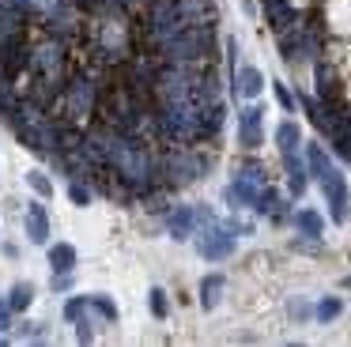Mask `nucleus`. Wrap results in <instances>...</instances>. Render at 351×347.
Returning a JSON list of instances; mask_svg holds the SVG:
<instances>
[{"instance_id": "nucleus-1", "label": "nucleus", "mask_w": 351, "mask_h": 347, "mask_svg": "<svg viewBox=\"0 0 351 347\" xmlns=\"http://www.w3.org/2000/svg\"><path fill=\"white\" fill-rule=\"evenodd\" d=\"M306 166H310L313 181H317L321 193H325L332 223H343L348 211H351V196H348V185H343V174L336 170V163L328 158V151L321 147V143H310V147H306Z\"/></svg>"}, {"instance_id": "nucleus-2", "label": "nucleus", "mask_w": 351, "mask_h": 347, "mask_svg": "<svg viewBox=\"0 0 351 347\" xmlns=\"http://www.w3.org/2000/svg\"><path fill=\"white\" fill-rule=\"evenodd\" d=\"M234 249H238V238H234V226H227V223H208L204 230L197 234V253L212 264L227 261Z\"/></svg>"}, {"instance_id": "nucleus-3", "label": "nucleus", "mask_w": 351, "mask_h": 347, "mask_svg": "<svg viewBox=\"0 0 351 347\" xmlns=\"http://www.w3.org/2000/svg\"><path fill=\"white\" fill-rule=\"evenodd\" d=\"M261 106H245L242 113H238V140H242V147H261V136H265V128H261Z\"/></svg>"}, {"instance_id": "nucleus-4", "label": "nucleus", "mask_w": 351, "mask_h": 347, "mask_svg": "<svg viewBox=\"0 0 351 347\" xmlns=\"http://www.w3.org/2000/svg\"><path fill=\"white\" fill-rule=\"evenodd\" d=\"M23 230H27V238H31L34 246H46V241H49V215H46V208H42V204H27Z\"/></svg>"}, {"instance_id": "nucleus-5", "label": "nucleus", "mask_w": 351, "mask_h": 347, "mask_svg": "<svg viewBox=\"0 0 351 347\" xmlns=\"http://www.w3.org/2000/svg\"><path fill=\"white\" fill-rule=\"evenodd\" d=\"M197 226H200V211L197 208H178V211H170V215H167V230L174 234L178 241L193 238Z\"/></svg>"}, {"instance_id": "nucleus-6", "label": "nucleus", "mask_w": 351, "mask_h": 347, "mask_svg": "<svg viewBox=\"0 0 351 347\" xmlns=\"http://www.w3.org/2000/svg\"><path fill=\"white\" fill-rule=\"evenodd\" d=\"M234 91H238L242 98H250V102H253V98L265 91V72H261V68H250V64L238 68V72H234Z\"/></svg>"}, {"instance_id": "nucleus-7", "label": "nucleus", "mask_w": 351, "mask_h": 347, "mask_svg": "<svg viewBox=\"0 0 351 347\" xmlns=\"http://www.w3.org/2000/svg\"><path fill=\"white\" fill-rule=\"evenodd\" d=\"M46 261H49L53 272H72L76 268V249H72V241H57V246H49Z\"/></svg>"}, {"instance_id": "nucleus-8", "label": "nucleus", "mask_w": 351, "mask_h": 347, "mask_svg": "<svg viewBox=\"0 0 351 347\" xmlns=\"http://www.w3.org/2000/svg\"><path fill=\"white\" fill-rule=\"evenodd\" d=\"M283 166H287V189H291V196H302L306 193V170H302V163H298L295 151H283Z\"/></svg>"}, {"instance_id": "nucleus-9", "label": "nucleus", "mask_w": 351, "mask_h": 347, "mask_svg": "<svg viewBox=\"0 0 351 347\" xmlns=\"http://www.w3.org/2000/svg\"><path fill=\"white\" fill-rule=\"evenodd\" d=\"M4 298H8L12 313H27V309H31V302H34V287L27 283V279H19V283H12V291L4 294Z\"/></svg>"}, {"instance_id": "nucleus-10", "label": "nucleus", "mask_w": 351, "mask_h": 347, "mask_svg": "<svg viewBox=\"0 0 351 347\" xmlns=\"http://www.w3.org/2000/svg\"><path fill=\"white\" fill-rule=\"evenodd\" d=\"M276 143H280V151H298L302 147V128H298L291 117H283L280 128H276Z\"/></svg>"}, {"instance_id": "nucleus-11", "label": "nucleus", "mask_w": 351, "mask_h": 347, "mask_svg": "<svg viewBox=\"0 0 351 347\" xmlns=\"http://www.w3.org/2000/svg\"><path fill=\"white\" fill-rule=\"evenodd\" d=\"M295 226L302 230V238H321V230H325V219H321L313 208H298V211H295Z\"/></svg>"}, {"instance_id": "nucleus-12", "label": "nucleus", "mask_w": 351, "mask_h": 347, "mask_svg": "<svg viewBox=\"0 0 351 347\" xmlns=\"http://www.w3.org/2000/svg\"><path fill=\"white\" fill-rule=\"evenodd\" d=\"M219 294H223V276H219V272H212V276L200 279V306H204V309L219 306Z\"/></svg>"}, {"instance_id": "nucleus-13", "label": "nucleus", "mask_w": 351, "mask_h": 347, "mask_svg": "<svg viewBox=\"0 0 351 347\" xmlns=\"http://www.w3.org/2000/svg\"><path fill=\"white\" fill-rule=\"evenodd\" d=\"M87 298H91V313L95 317H102V321H110V324L117 321V306H114L110 294H87Z\"/></svg>"}, {"instance_id": "nucleus-14", "label": "nucleus", "mask_w": 351, "mask_h": 347, "mask_svg": "<svg viewBox=\"0 0 351 347\" xmlns=\"http://www.w3.org/2000/svg\"><path fill=\"white\" fill-rule=\"evenodd\" d=\"M343 313V298H321L317 306H313V317H317L321 324H328V321H336V317Z\"/></svg>"}, {"instance_id": "nucleus-15", "label": "nucleus", "mask_w": 351, "mask_h": 347, "mask_svg": "<svg viewBox=\"0 0 351 347\" xmlns=\"http://www.w3.org/2000/svg\"><path fill=\"white\" fill-rule=\"evenodd\" d=\"M272 91H276V102H280V110L287 113V117H295V110H298V102H295V95H291V87L283 80H276L272 83Z\"/></svg>"}, {"instance_id": "nucleus-16", "label": "nucleus", "mask_w": 351, "mask_h": 347, "mask_svg": "<svg viewBox=\"0 0 351 347\" xmlns=\"http://www.w3.org/2000/svg\"><path fill=\"white\" fill-rule=\"evenodd\" d=\"M87 309H91V298L87 294H72L69 302H64V321H76V317H84Z\"/></svg>"}, {"instance_id": "nucleus-17", "label": "nucleus", "mask_w": 351, "mask_h": 347, "mask_svg": "<svg viewBox=\"0 0 351 347\" xmlns=\"http://www.w3.org/2000/svg\"><path fill=\"white\" fill-rule=\"evenodd\" d=\"M27 185H31L34 193L42 196V200H49V196H53V181H49L42 170H31V174H27Z\"/></svg>"}, {"instance_id": "nucleus-18", "label": "nucleus", "mask_w": 351, "mask_h": 347, "mask_svg": "<svg viewBox=\"0 0 351 347\" xmlns=\"http://www.w3.org/2000/svg\"><path fill=\"white\" fill-rule=\"evenodd\" d=\"M287 317H291V321H310L313 306H310V302H302V298H291L287 302Z\"/></svg>"}, {"instance_id": "nucleus-19", "label": "nucleus", "mask_w": 351, "mask_h": 347, "mask_svg": "<svg viewBox=\"0 0 351 347\" xmlns=\"http://www.w3.org/2000/svg\"><path fill=\"white\" fill-rule=\"evenodd\" d=\"M69 200L72 204H80V208H84L87 200H91V193H87V185L80 178H69Z\"/></svg>"}, {"instance_id": "nucleus-20", "label": "nucleus", "mask_w": 351, "mask_h": 347, "mask_svg": "<svg viewBox=\"0 0 351 347\" xmlns=\"http://www.w3.org/2000/svg\"><path fill=\"white\" fill-rule=\"evenodd\" d=\"M147 298H152V317H155V321H162V317H167V294H162L159 291V287H152V294H147Z\"/></svg>"}, {"instance_id": "nucleus-21", "label": "nucleus", "mask_w": 351, "mask_h": 347, "mask_svg": "<svg viewBox=\"0 0 351 347\" xmlns=\"http://www.w3.org/2000/svg\"><path fill=\"white\" fill-rule=\"evenodd\" d=\"M72 324H76V336H80V344H91V339H95V321H91V317H76V321H72Z\"/></svg>"}, {"instance_id": "nucleus-22", "label": "nucleus", "mask_w": 351, "mask_h": 347, "mask_svg": "<svg viewBox=\"0 0 351 347\" xmlns=\"http://www.w3.org/2000/svg\"><path fill=\"white\" fill-rule=\"evenodd\" d=\"M12 306H8V298H0V336H4V332H12Z\"/></svg>"}, {"instance_id": "nucleus-23", "label": "nucleus", "mask_w": 351, "mask_h": 347, "mask_svg": "<svg viewBox=\"0 0 351 347\" xmlns=\"http://www.w3.org/2000/svg\"><path fill=\"white\" fill-rule=\"evenodd\" d=\"M49 287H53L57 294L72 291V272H53V283H49Z\"/></svg>"}, {"instance_id": "nucleus-24", "label": "nucleus", "mask_w": 351, "mask_h": 347, "mask_svg": "<svg viewBox=\"0 0 351 347\" xmlns=\"http://www.w3.org/2000/svg\"><path fill=\"white\" fill-rule=\"evenodd\" d=\"M19 336H23V339H46V324H23Z\"/></svg>"}, {"instance_id": "nucleus-25", "label": "nucleus", "mask_w": 351, "mask_h": 347, "mask_svg": "<svg viewBox=\"0 0 351 347\" xmlns=\"http://www.w3.org/2000/svg\"><path fill=\"white\" fill-rule=\"evenodd\" d=\"M343 287H348V291H351V276H343Z\"/></svg>"}]
</instances>
